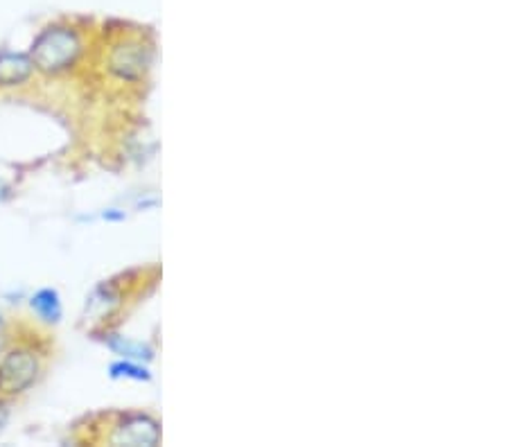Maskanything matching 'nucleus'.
<instances>
[{"instance_id":"obj_1","label":"nucleus","mask_w":508,"mask_h":447,"mask_svg":"<svg viewBox=\"0 0 508 447\" xmlns=\"http://www.w3.org/2000/svg\"><path fill=\"white\" fill-rule=\"evenodd\" d=\"M28 55L37 72L64 75L75 68L84 55V38H81L80 30L72 25H48L37 34Z\"/></svg>"},{"instance_id":"obj_2","label":"nucleus","mask_w":508,"mask_h":447,"mask_svg":"<svg viewBox=\"0 0 508 447\" xmlns=\"http://www.w3.org/2000/svg\"><path fill=\"white\" fill-rule=\"evenodd\" d=\"M46 371V355L34 343H12L0 355V395L14 400L32 391Z\"/></svg>"},{"instance_id":"obj_3","label":"nucleus","mask_w":508,"mask_h":447,"mask_svg":"<svg viewBox=\"0 0 508 447\" xmlns=\"http://www.w3.org/2000/svg\"><path fill=\"white\" fill-rule=\"evenodd\" d=\"M109 441L115 445H157L161 441V429H158L157 420H152L149 416L131 414L114 425Z\"/></svg>"},{"instance_id":"obj_4","label":"nucleus","mask_w":508,"mask_h":447,"mask_svg":"<svg viewBox=\"0 0 508 447\" xmlns=\"http://www.w3.org/2000/svg\"><path fill=\"white\" fill-rule=\"evenodd\" d=\"M34 63L28 53L0 50V89H19L34 77Z\"/></svg>"},{"instance_id":"obj_5","label":"nucleus","mask_w":508,"mask_h":447,"mask_svg":"<svg viewBox=\"0 0 508 447\" xmlns=\"http://www.w3.org/2000/svg\"><path fill=\"white\" fill-rule=\"evenodd\" d=\"M148 66V59H145V50L138 46V43H120L115 46L114 53L109 57V68L118 77L124 80H131V77L140 75Z\"/></svg>"},{"instance_id":"obj_6","label":"nucleus","mask_w":508,"mask_h":447,"mask_svg":"<svg viewBox=\"0 0 508 447\" xmlns=\"http://www.w3.org/2000/svg\"><path fill=\"white\" fill-rule=\"evenodd\" d=\"M30 309H32L37 319L46 325H59L64 319V303L62 296L55 287H41L30 296Z\"/></svg>"},{"instance_id":"obj_7","label":"nucleus","mask_w":508,"mask_h":447,"mask_svg":"<svg viewBox=\"0 0 508 447\" xmlns=\"http://www.w3.org/2000/svg\"><path fill=\"white\" fill-rule=\"evenodd\" d=\"M105 343L109 350H114L115 355H120L123 359H136V362H140V359H152V348L143 346V343H133L129 342V339L118 337V334H106Z\"/></svg>"},{"instance_id":"obj_8","label":"nucleus","mask_w":508,"mask_h":447,"mask_svg":"<svg viewBox=\"0 0 508 447\" xmlns=\"http://www.w3.org/2000/svg\"><path fill=\"white\" fill-rule=\"evenodd\" d=\"M111 380H136V382H149L152 375L145 367L136 362V359H120L109 367Z\"/></svg>"},{"instance_id":"obj_9","label":"nucleus","mask_w":508,"mask_h":447,"mask_svg":"<svg viewBox=\"0 0 508 447\" xmlns=\"http://www.w3.org/2000/svg\"><path fill=\"white\" fill-rule=\"evenodd\" d=\"M10 418H12V400L0 395V434L5 432V427L10 425Z\"/></svg>"},{"instance_id":"obj_10","label":"nucleus","mask_w":508,"mask_h":447,"mask_svg":"<svg viewBox=\"0 0 508 447\" xmlns=\"http://www.w3.org/2000/svg\"><path fill=\"white\" fill-rule=\"evenodd\" d=\"M124 217H127V215H124V210L109 208V210H105V213H102V219H105V222H124Z\"/></svg>"},{"instance_id":"obj_11","label":"nucleus","mask_w":508,"mask_h":447,"mask_svg":"<svg viewBox=\"0 0 508 447\" xmlns=\"http://www.w3.org/2000/svg\"><path fill=\"white\" fill-rule=\"evenodd\" d=\"M0 321H3V319H0Z\"/></svg>"}]
</instances>
